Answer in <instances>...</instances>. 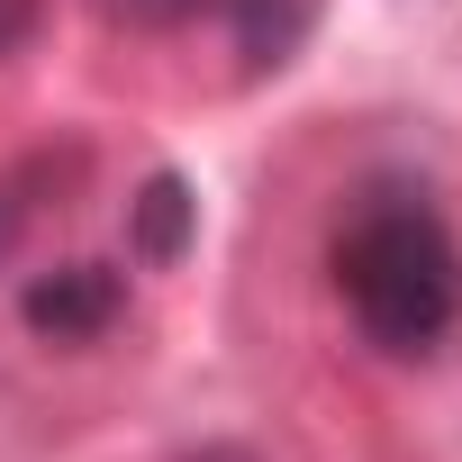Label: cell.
<instances>
[{
	"mask_svg": "<svg viewBox=\"0 0 462 462\" xmlns=\"http://www.w3.org/2000/svg\"><path fill=\"white\" fill-rule=\"evenodd\" d=\"M327 273H336V300L363 327V345L390 363H426L462 327V236L417 190H372L336 226Z\"/></svg>",
	"mask_w": 462,
	"mask_h": 462,
	"instance_id": "obj_1",
	"label": "cell"
},
{
	"mask_svg": "<svg viewBox=\"0 0 462 462\" xmlns=\"http://www.w3.org/2000/svg\"><path fill=\"white\" fill-rule=\"evenodd\" d=\"M19 318L46 336V345H100L118 318H127V273L118 263H55L28 282Z\"/></svg>",
	"mask_w": 462,
	"mask_h": 462,
	"instance_id": "obj_2",
	"label": "cell"
},
{
	"mask_svg": "<svg viewBox=\"0 0 462 462\" xmlns=\"http://www.w3.org/2000/svg\"><path fill=\"white\" fill-rule=\"evenodd\" d=\"M190 236H199V199H190V181H181V172H154V181L127 199V254L163 273V263L190 254Z\"/></svg>",
	"mask_w": 462,
	"mask_h": 462,
	"instance_id": "obj_3",
	"label": "cell"
},
{
	"mask_svg": "<svg viewBox=\"0 0 462 462\" xmlns=\"http://www.w3.org/2000/svg\"><path fill=\"white\" fill-rule=\"evenodd\" d=\"M37 19H46V0H0V55H19L37 37Z\"/></svg>",
	"mask_w": 462,
	"mask_h": 462,
	"instance_id": "obj_4",
	"label": "cell"
},
{
	"mask_svg": "<svg viewBox=\"0 0 462 462\" xmlns=\"http://www.w3.org/2000/svg\"><path fill=\"white\" fill-rule=\"evenodd\" d=\"M19 226H28V199H10V190H0V263H10V245H19Z\"/></svg>",
	"mask_w": 462,
	"mask_h": 462,
	"instance_id": "obj_5",
	"label": "cell"
},
{
	"mask_svg": "<svg viewBox=\"0 0 462 462\" xmlns=\"http://www.w3.org/2000/svg\"><path fill=\"white\" fill-rule=\"evenodd\" d=\"M190 462H254V453H245V444H199Z\"/></svg>",
	"mask_w": 462,
	"mask_h": 462,
	"instance_id": "obj_6",
	"label": "cell"
}]
</instances>
